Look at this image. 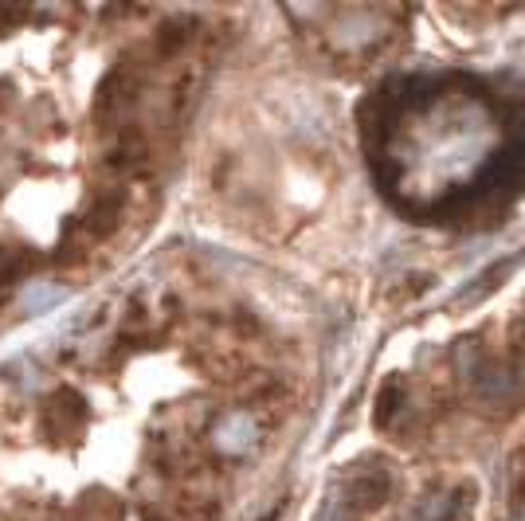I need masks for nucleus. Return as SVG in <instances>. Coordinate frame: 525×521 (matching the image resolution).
Here are the masks:
<instances>
[{
  "label": "nucleus",
  "mask_w": 525,
  "mask_h": 521,
  "mask_svg": "<svg viewBox=\"0 0 525 521\" xmlns=\"http://www.w3.org/2000/svg\"><path fill=\"white\" fill-rule=\"evenodd\" d=\"M255 435H259V427H255V420L247 412H236V416H228L224 424L216 427V443L228 455H247L255 447Z\"/></svg>",
  "instance_id": "f257e3e1"
},
{
  "label": "nucleus",
  "mask_w": 525,
  "mask_h": 521,
  "mask_svg": "<svg viewBox=\"0 0 525 521\" xmlns=\"http://www.w3.org/2000/svg\"><path fill=\"white\" fill-rule=\"evenodd\" d=\"M67 294H63V286L55 283H32L24 286V294H20V306L24 310H32V314H44V310H51V306H59Z\"/></svg>",
  "instance_id": "f03ea898"
},
{
  "label": "nucleus",
  "mask_w": 525,
  "mask_h": 521,
  "mask_svg": "<svg viewBox=\"0 0 525 521\" xmlns=\"http://www.w3.org/2000/svg\"><path fill=\"white\" fill-rule=\"evenodd\" d=\"M447 506H451L447 498H428V506H420L416 514H408L404 521H439L443 514H447Z\"/></svg>",
  "instance_id": "7ed1b4c3"
},
{
  "label": "nucleus",
  "mask_w": 525,
  "mask_h": 521,
  "mask_svg": "<svg viewBox=\"0 0 525 521\" xmlns=\"http://www.w3.org/2000/svg\"><path fill=\"white\" fill-rule=\"evenodd\" d=\"M314 521H341V514H337L334 502H322V510L314 514Z\"/></svg>",
  "instance_id": "20e7f679"
},
{
  "label": "nucleus",
  "mask_w": 525,
  "mask_h": 521,
  "mask_svg": "<svg viewBox=\"0 0 525 521\" xmlns=\"http://www.w3.org/2000/svg\"><path fill=\"white\" fill-rule=\"evenodd\" d=\"M510 521H525V506H522V510H518V514H514Z\"/></svg>",
  "instance_id": "39448f33"
}]
</instances>
